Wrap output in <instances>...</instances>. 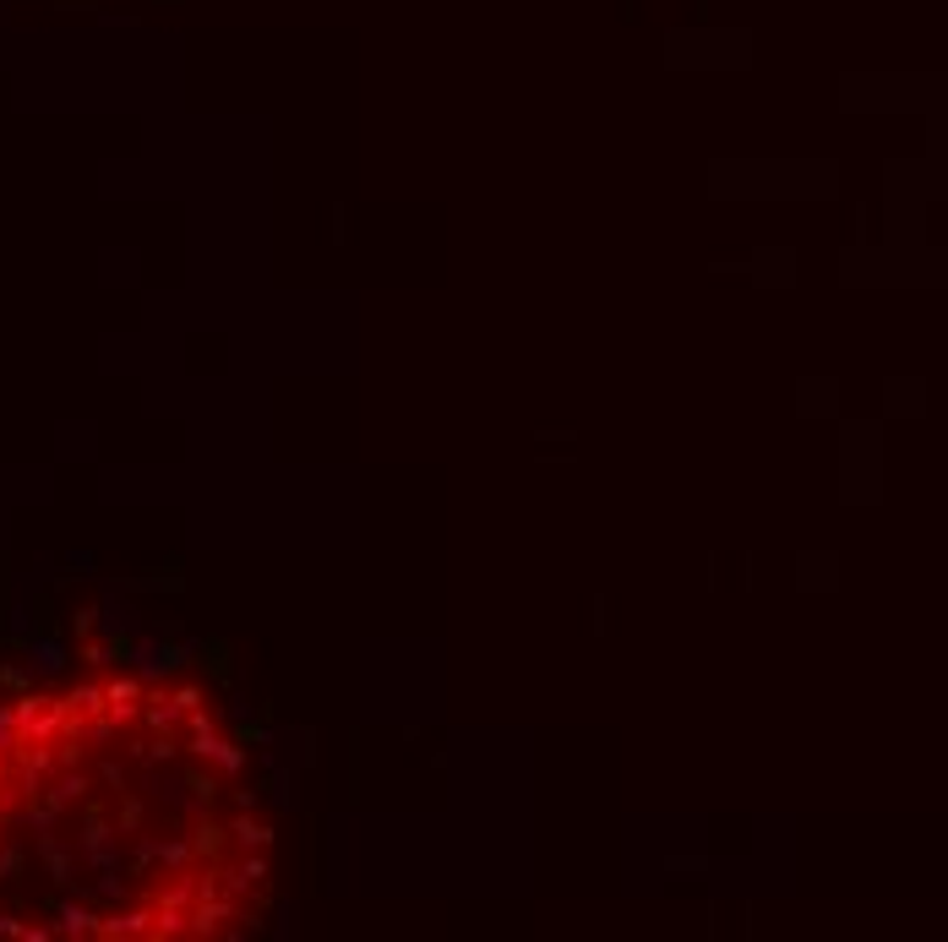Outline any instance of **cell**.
Here are the masks:
<instances>
[{"instance_id": "1", "label": "cell", "mask_w": 948, "mask_h": 942, "mask_svg": "<svg viewBox=\"0 0 948 942\" xmlns=\"http://www.w3.org/2000/svg\"><path fill=\"white\" fill-rule=\"evenodd\" d=\"M267 899V822L191 687L83 681L0 708V931L219 937Z\"/></svg>"}]
</instances>
